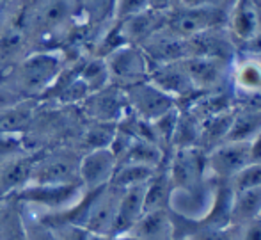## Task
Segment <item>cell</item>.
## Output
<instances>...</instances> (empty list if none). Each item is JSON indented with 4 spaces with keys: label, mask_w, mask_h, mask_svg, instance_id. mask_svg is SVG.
Segmentation results:
<instances>
[{
    "label": "cell",
    "mask_w": 261,
    "mask_h": 240,
    "mask_svg": "<svg viewBox=\"0 0 261 240\" xmlns=\"http://www.w3.org/2000/svg\"><path fill=\"white\" fill-rule=\"evenodd\" d=\"M64 69V59L57 50L29 52L2 79L23 100H41Z\"/></svg>",
    "instance_id": "obj_1"
},
{
    "label": "cell",
    "mask_w": 261,
    "mask_h": 240,
    "mask_svg": "<svg viewBox=\"0 0 261 240\" xmlns=\"http://www.w3.org/2000/svg\"><path fill=\"white\" fill-rule=\"evenodd\" d=\"M82 151L73 144L36 151L29 185H71L80 183L79 164ZM82 185V183H80Z\"/></svg>",
    "instance_id": "obj_2"
},
{
    "label": "cell",
    "mask_w": 261,
    "mask_h": 240,
    "mask_svg": "<svg viewBox=\"0 0 261 240\" xmlns=\"http://www.w3.org/2000/svg\"><path fill=\"white\" fill-rule=\"evenodd\" d=\"M227 86L237 105L261 107V52H237L229 64Z\"/></svg>",
    "instance_id": "obj_3"
},
{
    "label": "cell",
    "mask_w": 261,
    "mask_h": 240,
    "mask_svg": "<svg viewBox=\"0 0 261 240\" xmlns=\"http://www.w3.org/2000/svg\"><path fill=\"white\" fill-rule=\"evenodd\" d=\"M84 187L80 183L71 185H25L14 192L13 198L18 203L29 206L38 213H62L75 206L84 196Z\"/></svg>",
    "instance_id": "obj_4"
},
{
    "label": "cell",
    "mask_w": 261,
    "mask_h": 240,
    "mask_svg": "<svg viewBox=\"0 0 261 240\" xmlns=\"http://www.w3.org/2000/svg\"><path fill=\"white\" fill-rule=\"evenodd\" d=\"M107 69H109L110 84L126 89L142 80H148L149 77V61L141 46L126 45L112 50L109 55H105Z\"/></svg>",
    "instance_id": "obj_5"
},
{
    "label": "cell",
    "mask_w": 261,
    "mask_h": 240,
    "mask_svg": "<svg viewBox=\"0 0 261 240\" xmlns=\"http://www.w3.org/2000/svg\"><path fill=\"white\" fill-rule=\"evenodd\" d=\"M167 169L174 189L196 185L210 176L208 151L199 146L171 150L167 157Z\"/></svg>",
    "instance_id": "obj_6"
},
{
    "label": "cell",
    "mask_w": 261,
    "mask_h": 240,
    "mask_svg": "<svg viewBox=\"0 0 261 240\" xmlns=\"http://www.w3.org/2000/svg\"><path fill=\"white\" fill-rule=\"evenodd\" d=\"M219 180L208 176L206 180L185 189H174L169 201V210L194 223H199L210 212L215 199Z\"/></svg>",
    "instance_id": "obj_7"
},
{
    "label": "cell",
    "mask_w": 261,
    "mask_h": 240,
    "mask_svg": "<svg viewBox=\"0 0 261 240\" xmlns=\"http://www.w3.org/2000/svg\"><path fill=\"white\" fill-rule=\"evenodd\" d=\"M123 91L126 96L128 110L134 116L149 121V123L164 116L169 110L176 109V100L164 93L160 87H156L151 80H142Z\"/></svg>",
    "instance_id": "obj_8"
},
{
    "label": "cell",
    "mask_w": 261,
    "mask_h": 240,
    "mask_svg": "<svg viewBox=\"0 0 261 240\" xmlns=\"http://www.w3.org/2000/svg\"><path fill=\"white\" fill-rule=\"evenodd\" d=\"M227 9L229 7L194 9V7L176 6L172 11H169L167 27L181 38H192V36L208 31V29L226 27Z\"/></svg>",
    "instance_id": "obj_9"
},
{
    "label": "cell",
    "mask_w": 261,
    "mask_h": 240,
    "mask_svg": "<svg viewBox=\"0 0 261 240\" xmlns=\"http://www.w3.org/2000/svg\"><path fill=\"white\" fill-rule=\"evenodd\" d=\"M79 110L87 121H101V123L114 125H117L130 112L124 91L114 84H109L103 89L91 93L79 105Z\"/></svg>",
    "instance_id": "obj_10"
},
{
    "label": "cell",
    "mask_w": 261,
    "mask_h": 240,
    "mask_svg": "<svg viewBox=\"0 0 261 240\" xmlns=\"http://www.w3.org/2000/svg\"><path fill=\"white\" fill-rule=\"evenodd\" d=\"M89 192V203H87L82 226L94 235H110L121 190L112 185H107Z\"/></svg>",
    "instance_id": "obj_11"
},
{
    "label": "cell",
    "mask_w": 261,
    "mask_h": 240,
    "mask_svg": "<svg viewBox=\"0 0 261 240\" xmlns=\"http://www.w3.org/2000/svg\"><path fill=\"white\" fill-rule=\"evenodd\" d=\"M229 61L217 57H203V55H190L183 59L189 79L192 82L194 89L199 93L217 91L227 86V77H229Z\"/></svg>",
    "instance_id": "obj_12"
},
{
    "label": "cell",
    "mask_w": 261,
    "mask_h": 240,
    "mask_svg": "<svg viewBox=\"0 0 261 240\" xmlns=\"http://www.w3.org/2000/svg\"><path fill=\"white\" fill-rule=\"evenodd\" d=\"M247 164H251L249 142L224 141L208 151V173L217 180L229 182Z\"/></svg>",
    "instance_id": "obj_13"
},
{
    "label": "cell",
    "mask_w": 261,
    "mask_h": 240,
    "mask_svg": "<svg viewBox=\"0 0 261 240\" xmlns=\"http://www.w3.org/2000/svg\"><path fill=\"white\" fill-rule=\"evenodd\" d=\"M148 80H151L164 93L172 96L176 100V107L183 105L189 100H192L196 94H199V91L194 89L192 82H190L189 73H187L185 66H183V61L151 66Z\"/></svg>",
    "instance_id": "obj_14"
},
{
    "label": "cell",
    "mask_w": 261,
    "mask_h": 240,
    "mask_svg": "<svg viewBox=\"0 0 261 240\" xmlns=\"http://www.w3.org/2000/svg\"><path fill=\"white\" fill-rule=\"evenodd\" d=\"M116 165L117 160L109 148L82 153L79 164V178L84 190H96L109 185L116 171Z\"/></svg>",
    "instance_id": "obj_15"
},
{
    "label": "cell",
    "mask_w": 261,
    "mask_h": 240,
    "mask_svg": "<svg viewBox=\"0 0 261 240\" xmlns=\"http://www.w3.org/2000/svg\"><path fill=\"white\" fill-rule=\"evenodd\" d=\"M190 55H203V57H217L224 61H233L238 52V45L229 34L227 27H213L204 32L187 38Z\"/></svg>",
    "instance_id": "obj_16"
},
{
    "label": "cell",
    "mask_w": 261,
    "mask_h": 240,
    "mask_svg": "<svg viewBox=\"0 0 261 240\" xmlns=\"http://www.w3.org/2000/svg\"><path fill=\"white\" fill-rule=\"evenodd\" d=\"M141 48L146 54V57H148L149 66L183 61V59L189 57L187 38L178 36L169 27L162 29L155 36H151L148 41L142 43Z\"/></svg>",
    "instance_id": "obj_17"
},
{
    "label": "cell",
    "mask_w": 261,
    "mask_h": 240,
    "mask_svg": "<svg viewBox=\"0 0 261 240\" xmlns=\"http://www.w3.org/2000/svg\"><path fill=\"white\" fill-rule=\"evenodd\" d=\"M226 27L238 48L251 43L256 36L261 34L259 18L251 0H233L231 7L227 9Z\"/></svg>",
    "instance_id": "obj_18"
},
{
    "label": "cell",
    "mask_w": 261,
    "mask_h": 240,
    "mask_svg": "<svg viewBox=\"0 0 261 240\" xmlns=\"http://www.w3.org/2000/svg\"><path fill=\"white\" fill-rule=\"evenodd\" d=\"M167 18H169V13L146 9V11H142V13L135 14V16L121 20L119 21L121 34H123L126 43L141 46L142 43L148 41L151 36H155L156 32H160L162 29L167 27Z\"/></svg>",
    "instance_id": "obj_19"
},
{
    "label": "cell",
    "mask_w": 261,
    "mask_h": 240,
    "mask_svg": "<svg viewBox=\"0 0 261 240\" xmlns=\"http://www.w3.org/2000/svg\"><path fill=\"white\" fill-rule=\"evenodd\" d=\"M144 189L146 183L121 190L116 219H114L112 233H110L112 237H119V235L130 231L134 224L142 217V213H144Z\"/></svg>",
    "instance_id": "obj_20"
},
{
    "label": "cell",
    "mask_w": 261,
    "mask_h": 240,
    "mask_svg": "<svg viewBox=\"0 0 261 240\" xmlns=\"http://www.w3.org/2000/svg\"><path fill=\"white\" fill-rule=\"evenodd\" d=\"M123 235H130L135 240H174L171 212L169 208L144 212L134 228Z\"/></svg>",
    "instance_id": "obj_21"
},
{
    "label": "cell",
    "mask_w": 261,
    "mask_h": 240,
    "mask_svg": "<svg viewBox=\"0 0 261 240\" xmlns=\"http://www.w3.org/2000/svg\"><path fill=\"white\" fill-rule=\"evenodd\" d=\"M38 107L39 100H21V102L0 109V134L25 135L34 119Z\"/></svg>",
    "instance_id": "obj_22"
},
{
    "label": "cell",
    "mask_w": 261,
    "mask_h": 240,
    "mask_svg": "<svg viewBox=\"0 0 261 240\" xmlns=\"http://www.w3.org/2000/svg\"><path fill=\"white\" fill-rule=\"evenodd\" d=\"M261 132V107L237 105L226 141L251 142Z\"/></svg>",
    "instance_id": "obj_23"
},
{
    "label": "cell",
    "mask_w": 261,
    "mask_h": 240,
    "mask_svg": "<svg viewBox=\"0 0 261 240\" xmlns=\"http://www.w3.org/2000/svg\"><path fill=\"white\" fill-rule=\"evenodd\" d=\"M171 153V151H169ZM169 157V155H167ZM174 190L169 176L167 169V158L164 164L158 165L153 173V176L148 180L144 189V212H151V210H165L169 208V201H171V194Z\"/></svg>",
    "instance_id": "obj_24"
},
{
    "label": "cell",
    "mask_w": 261,
    "mask_h": 240,
    "mask_svg": "<svg viewBox=\"0 0 261 240\" xmlns=\"http://www.w3.org/2000/svg\"><path fill=\"white\" fill-rule=\"evenodd\" d=\"M261 213V187L233 192L231 201V226H240L258 219Z\"/></svg>",
    "instance_id": "obj_25"
},
{
    "label": "cell",
    "mask_w": 261,
    "mask_h": 240,
    "mask_svg": "<svg viewBox=\"0 0 261 240\" xmlns=\"http://www.w3.org/2000/svg\"><path fill=\"white\" fill-rule=\"evenodd\" d=\"M0 240H27L20 205L13 196L0 199Z\"/></svg>",
    "instance_id": "obj_26"
},
{
    "label": "cell",
    "mask_w": 261,
    "mask_h": 240,
    "mask_svg": "<svg viewBox=\"0 0 261 240\" xmlns=\"http://www.w3.org/2000/svg\"><path fill=\"white\" fill-rule=\"evenodd\" d=\"M169 151L171 150H164L156 142L144 141V139H134L132 146L128 148V151L124 153V157L119 162H134V164L148 165V167L156 169L158 165L164 164Z\"/></svg>",
    "instance_id": "obj_27"
},
{
    "label": "cell",
    "mask_w": 261,
    "mask_h": 240,
    "mask_svg": "<svg viewBox=\"0 0 261 240\" xmlns=\"http://www.w3.org/2000/svg\"><path fill=\"white\" fill-rule=\"evenodd\" d=\"M178 123L172 135V150L178 148L199 146L201 142V119L189 109H178Z\"/></svg>",
    "instance_id": "obj_28"
},
{
    "label": "cell",
    "mask_w": 261,
    "mask_h": 240,
    "mask_svg": "<svg viewBox=\"0 0 261 240\" xmlns=\"http://www.w3.org/2000/svg\"><path fill=\"white\" fill-rule=\"evenodd\" d=\"M233 112L234 110H229V112L206 117V119L201 121L199 148H203L204 151H210L215 146H219L220 142L226 141V135L231 127V119H233Z\"/></svg>",
    "instance_id": "obj_29"
},
{
    "label": "cell",
    "mask_w": 261,
    "mask_h": 240,
    "mask_svg": "<svg viewBox=\"0 0 261 240\" xmlns=\"http://www.w3.org/2000/svg\"><path fill=\"white\" fill-rule=\"evenodd\" d=\"M153 173H155V169L148 167V165L134 164V162H119L116 165V171H114L109 185L119 190L130 189L135 185H144L153 176Z\"/></svg>",
    "instance_id": "obj_30"
},
{
    "label": "cell",
    "mask_w": 261,
    "mask_h": 240,
    "mask_svg": "<svg viewBox=\"0 0 261 240\" xmlns=\"http://www.w3.org/2000/svg\"><path fill=\"white\" fill-rule=\"evenodd\" d=\"M79 79L86 84L91 93L107 87L110 84V77L105 59L98 57V55H91V57H86L84 61H80Z\"/></svg>",
    "instance_id": "obj_31"
},
{
    "label": "cell",
    "mask_w": 261,
    "mask_h": 240,
    "mask_svg": "<svg viewBox=\"0 0 261 240\" xmlns=\"http://www.w3.org/2000/svg\"><path fill=\"white\" fill-rule=\"evenodd\" d=\"M71 14V4L69 0H46L45 6L41 7L38 16V23L45 31H54L59 29Z\"/></svg>",
    "instance_id": "obj_32"
},
{
    "label": "cell",
    "mask_w": 261,
    "mask_h": 240,
    "mask_svg": "<svg viewBox=\"0 0 261 240\" xmlns=\"http://www.w3.org/2000/svg\"><path fill=\"white\" fill-rule=\"evenodd\" d=\"M18 205H20L21 217H23L25 237H27V240H57L54 228L50 224H46L34 210L21 205V203H18Z\"/></svg>",
    "instance_id": "obj_33"
},
{
    "label": "cell",
    "mask_w": 261,
    "mask_h": 240,
    "mask_svg": "<svg viewBox=\"0 0 261 240\" xmlns=\"http://www.w3.org/2000/svg\"><path fill=\"white\" fill-rule=\"evenodd\" d=\"M116 0H80V7L89 25H105L114 21Z\"/></svg>",
    "instance_id": "obj_34"
},
{
    "label": "cell",
    "mask_w": 261,
    "mask_h": 240,
    "mask_svg": "<svg viewBox=\"0 0 261 240\" xmlns=\"http://www.w3.org/2000/svg\"><path fill=\"white\" fill-rule=\"evenodd\" d=\"M229 185L233 192L249 190V189H258L261 187V164H247L244 169L237 173L233 178L229 180Z\"/></svg>",
    "instance_id": "obj_35"
},
{
    "label": "cell",
    "mask_w": 261,
    "mask_h": 240,
    "mask_svg": "<svg viewBox=\"0 0 261 240\" xmlns=\"http://www.w3.org/2000/svg\"><path fill=\"white\" fill-rule=\"evenodd\" d=\"M149 9V0H116L114 4V20L121 21L130 16Z\"/></svg>",
    "instance_id": "obj_36"
},
{
    "label": "cell",
    "mask_w": 261,
    "mask_h": 240,
    "mask_svg": "<svg viewBox=\"0 0 261 240\" xmlns=\"http://www.w3.org/2000/svg\"><path fill=\"white\" fill-rule=\"evenodd\" d=\"M50 226L54 228L57 240H89L91 238V231H87L86 228L79 226V224L55 223V224H50Z\"/></svg>",
    "instance_id": "obj_37"
},
{
    "label": "cell",
    "mask_w": 261,
    "mask_h": 240,
    "mask_svg": "<svg viewBox=\"0 0 261 240\" xmlns=\"http://www.w3.org/2000/svg\"><path fill=\"white\" fill-rule=\"evenodd\" d=\"M234 231V240H261V219L249 221L240 226H231Z\"/></svg>",
    "instance_id": "obj_38"
},
{
    "label": "cell",
    "mask_w": 261,
    "mask_h": 240,
    "mask_svg": "<svg viewBox=\"0 0 261 240\" xmlns=\"http://www.w3.org/2000/svg\"><path fill=\"white\" fill-rule=\"evenodd\" d=\"M227 0H179L178 6L194 7V9H219L226 7Z\"/></svg>",
    "instance_id": "obj_39"
},
{
    "label": "cell",
    "mask_w": 261,
    "mask_h": 240,
    "mask_svg": "<svg viewBox=\"0 0 261 240\" xmlns=\"http://www.w3.org/2000/svg\"><path fill=\"white\" fill-rule=\"evenodd\" d=\"M179 0H149V9L160 11V13H169L178 6Z\"/></svg>",
    "instance_id": "obj_40"
},
{
    "label": "cell",
    "mask_w": 261,
    "mask_h": 240,
    "mask_svg": "<svg viewBox=\"0 0 261 240\" xmlns=\"http://www.w3.org/2000/svg\"><path fill=\"white\" fill-rule=\"evenodd\" d=\"M249 146H251V162L261 164V132L249 142Z\"/></svg>",
    "instance_id": "obj_41"
},
{
    "label": "cell",
    "mask_w": 261,
    "mask_h": 240,
    "mask_svg": "<svg viewBox=\"0 0 261 240\" xmlns=\"http://www.w3.org/2000/svg\"><path fill=\"white\" fill-rule=\"evenodd\" d=\"M89 240H116V238H114L112 235H94V233H91Z\"/></svg>",
    "instance_id": "obj_42"
},
{
    "label": "cell",
    "mask_w": 261,
    "mask_h": 240,
    "mask_svg": "<svg viewBox=\"0 0 261 240\" xmlns=\"http://www.w3.org/2000/svg\"><path fill=\"white\" fill-rule=\"evenodd\" d=\"M259 219H261V213H259Z\"/></svg>",
    "instance_id": "obj_43"
}]
</instances>
